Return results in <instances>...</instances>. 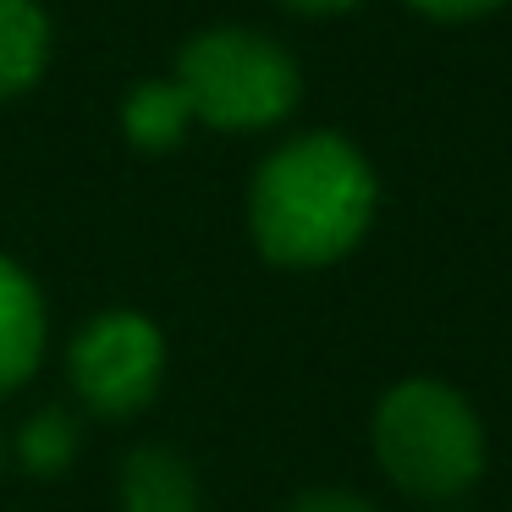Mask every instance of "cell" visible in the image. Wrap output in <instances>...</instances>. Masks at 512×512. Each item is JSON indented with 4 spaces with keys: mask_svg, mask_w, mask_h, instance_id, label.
I'll return each instance as SVG.
<instances>
[{
    "mask_svg": "<svg viewBox=\"0 0 512 512\" xmlns=\"http://www.w3.org/2000/svg\"><path fill=\"white\" fill-rule=\"evenodd\" d=\"M380 182L342 133H298L259 160L248 182V237L281 270H325L369 237Z\"/></svg>",
    "mask_w": 512,
    "mask_h": 512,
    "instance_id": "cell-1",
    "label": "cell"
},
{
    "mask_svg": "<svg viewBox=\"0 0 512 512\" xmlns=\"http://www.w3.org/2000/svg\"><path fill=\"white\" fill-rule=\"evenodd\" d=\"M375 463L402 496L446 507L485 479L490 441L479 408L441 375H408L380 391L369 419Z\"/></svg>",
    "mask_w": 512,
    "mask_h": 512,
    "instance_id": "cell-2",
    "label": "cell"
},
{
    "mask_svg": "<svg viewBox=\"0 0 512 512\" xmlns=\"http://www.w3.org/2000/svg\"><path fill=\"white\" fill-rule=\"evenodd\" d=\"M177 89L193 122L215 133H265L281 127L303 100V72L259 28H204L177 56Z\"/></svg>",
    "mask_w": 512,
    "mask_h": 512,
    "instance_id": "cell-3",
    "label": "cell"
},
{
    "mask_svg": "<svg viewBox=\"0 0 512 512\" xmlns=\"http://www.w3.org/2000/svg\"><path fill=\"white\" fill-rule=\"evenodd\" d=\"M67 386L78 413L127 424L166 386V331L138 309H105L67 347Z\"/></svg>",
    "mask_w": 512,
    "mask_h": 512,
    "instance_id": "cell-4",
    "label": "cell"
},
{
    "mask_svg": "<svg viewBox=\"0 0 512 512\" xmlns=\"http://www.w3.org/2000/svg\"><path fill=\"white\" fill-rule=\"evenodd\" d=\"M50 347V309L39 281L0 254V397L23 391L39 375Z\"/></svg>",
    "mask_w": 512,
    "mask_h": 512,
    "instance_id": "cell-5",
    "label": "cell"
},
{
    "mask_svg": "<svg viewBox=\"0 0 512 512\" xmlns=\"http://www.w3.org/2000/svg\"><path fill=\"white\" fill-rule=\"evenodd\" d=\"M204 490L177 446H133L116 468V512H199Z\"/></svg>",
    "mask_w": 512,
    "mask_h": 512,
    "instance_id": "cell-6",
    "label": "cell"
},
{
    "mask_svg": "<svg viewBox=\"0 0 512 512\" xmlns=\"http://www.w3.org/2000/svg\"><path fill=\"white\" fill-rule=\"evenodd\" d=\"M56 28L39 0H0V100L28 94L50 67Z\"/></svg>",
    "mask_w": 512,
    "mask_h": 512,
    "instance_id": "cell-7",
    "label": "cell"
},
{
    "mask_svg": "<svg viewBox=\"0 0 512 512\" xmlns=\"http://www.w3.org/2000/svg\"><path fill=\"white\" fill-rule=\"evenodd\" d=\"M122 138L133 149H144V155H166V149H177L182 138H188L193 111L188 100H182L177 78H149V83H133V89L122 94Z\"/></svg>",
    "mask_w": 512,
    "mask_h": 512,
    "instance_id": "cell-8",
    "label": "cell"
},
{
    "mask_svg": "<svg viewBox=\"0 0 512 512\" xmlns=\"http://www.w3.org/2000/svg\"><path fill=\"white\" fill-rule=\"evenodd\" d=\"M78 441H83L78 413L61 408V402H50V408L28 413V424L17 430L12 452H17V463H23L34 479H56V474H67V468H72Z\"/></svg>",
    "mask_w": 512,
    "mask_h": 512,
    "instance_id": "cell-9",
    "label": "cell"
},
{
    "mask_svg": "<svg viewBox=\"0 0 512 512\" xmlns=\"http://www.w3.org/2000/svg\"><path fill=\"white\" fill-rule=\"evenodd\" d=\"M287 512H380L369 496L358 490H342V485H314V490H298L287 501Z\"/></svg>",
    "mask_w": 512,
    "mask_h": 512,
    "instance_id": "cell-10",
    "label": "cell"
},
{
    "mask_svg": "<svg viewBox=\"0 0 512 512\" xmlns=\"http://www.w3.org/2000/svg\"><path fill=\"white\" fill-rule=\"evenodd\" d=\"M408 6L430 23H479V17L501 12L507 0H408Z\"/></svg>",
    "mask_w": 512,
    "mask_h": 512,
    "instance_id": "cell-11",
    "label": "cell"
},
{
    "mask_svg": "<svg viewBox=\"0 0 512 512\" xmlns=\"http://www.w3.org/2000/svg\"><path fill=\"white\" fill-rule=\"evenodd\" d=\"M287 12H303V17H342L353 12V6H364V0H281Z\"/></svg>",
    "mask_w": 512,
    "mask_h": 512,
    "instance_id": "cell-12",
    "label": "cell"
},
{
    "mask_svg": "<svg viewBox=\"0 0 512 512\" xmlns=\"http://www.w3.org/2000/svg\"><path fill=\"white\" fill-rule=\"evenodd\" d=\"M6 457H12V441H6V430H0V474H6Z\"/></svg>",
    "mask_w": 512,
    "mask_h": 512,
    "instance_id": "cell-13",
    "label": "cell"
}]
</instances>
